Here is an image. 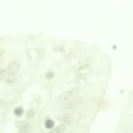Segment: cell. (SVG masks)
Instances as JSON below:
<instances>
[{
  "instance_id": "6da1fadb",
  "label": "cell",
  "mask_w": 133,
  "mask_h": 133,
  "mask_svg": "<svg viewBox=\"0 0 133 133\" xmlns=\"http://www.w3.org/2000/svg\"><path fill=\"white\" fill-rule=\"evenodd\" d=\"M78 92L76 90H72L64 92L61 95L60 99L62 101L68 100L73 98L77 96Z\"/></svg>"
},
{
  "instance_id": "7a4b0ae2",
  "label": "cell",
  "mask_w": 133,
  "mask_h": 133,
  "mask_svg": "<svg viewBox=\"0 0 133 133\" xmlns=\"http://www.w3.org/2000/svg\"><path fill=\"white\" fill-rule=\"evenodd\" d=\"M20 67V64L17 61H13L8 64L7 68V72L14 73L18 71Z\"/></svg>"
},
{
  "instance_id": "3957f363",
  "label": "cell",
  "mask_w": 133,
  "mask_h": 133,
  "mask_svg": "<svg viewBox=\"0 0 133 133\" xmlns=\"http://www.w3.org/2000/svg\"><path fill=\"white\" fill-rule=\"evenodd\" d=\"M3 75L5 81L9 83H12L16 80V76L14 73L4 72H3Z\"/></svg>"
},
{
  "instance_id": "277c9868",
  "label": "cell",
  "mask_w": 133,
  "mask_h": 133,
  "mask_svg": "<svg viewBox=\"0 0 133 133\" xmlns=\"http://www.w3.org/2000/svg\"><path fill=\"white\" fill-rule=\"evenodd\" d=\"M66 127L64 125H60L52 130L50 133H62L65 130Z\"/></svg>"
},
{
  "instance_id": "ba28073f",
  "label": "cell",
  "mask_w": 133,
  "mask_h": 133,
  "mask_svg": "<svg viewBox=\"0 0 133 133\" xmlns=\"http://www.w3.org/2000/svg\"><path fill=\"white\" fill-rule=\"evenodd\" d=\"M53 77V74L51 72L48 73L47 75H46V77L48 78H51Z\"/></svg>"
},
{
  "instance_id": "8992f818",
  "label": "cell",
  "mask_w": 133,
  "mask_h": 133,
  "mask_svg": "<svg viewBox=\"0 0 133 133\" xmlns=\"http://www.w3.org/2000/svg\"><path fill=\"white\" fill-rule=\"evenodd\" d=\"M14 114L17 116H20L23 114V109L22 108L17 107L15 108L14 110Z\"/></svg>"
},
{
  "instance_id": "5b68a950",
  "label": "cell",
  "mask_w": 133,
  "mask_h": 133,
  "mask_svg": "<svg viewBox=\"0 0 133 133\" xmlns=\"http://www.w3.org/2000/svg\"><path fill=\"white\" fill-rule=\"evenodd\" d=\"M55 123L54 121L50 119H48L46 121L45 123V126L47 129H51L53 127Z\"/></svg>"
},
{
  "instance_id": "52a82bcc",
  "label": "cell",
  "mask_w": 133,
  "mask_h": 133,
  "mask_svg": "<svg viewBox=\"0 0 133 133\" xmlns=\"http://www.w3.org/2000/svg\"><path fill=\"white\" fill-rule=\"evenodd\" d=\"M34 115V112L33 111H31V110L27 112V116L28 118H31L33 117Z\"/></svg>"
}]
</instances>
